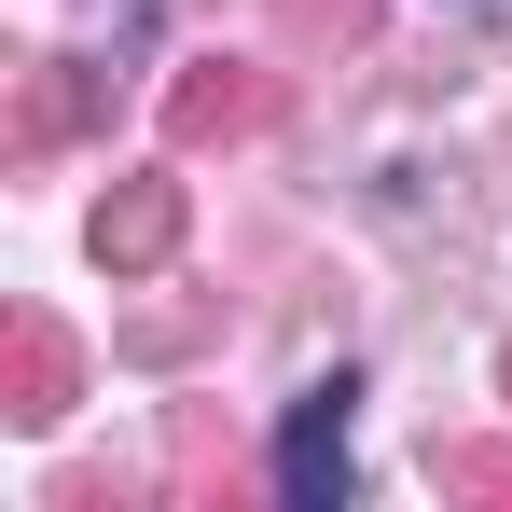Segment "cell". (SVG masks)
I'll return each instance as SVG.
<instances>
[{
	"mask_svg": "<svg viewBox=\"0 0 512 512\" xmlns=\"http://www.w3.org/2000/svg\"><path fill=\"white\" fill-rule=\"evenodd\" d=\"M263 125H277V70H250V56L167 70V139L180 153H236V139H263Z\"/></svg>",
	"mask_w": 512,
	"mask_h": 512,
	"instance_id": "6da1fadb",
	"label": "cell"
},
{
	"mask_svg": "<svg viewBox=\"0 0 512 512\" xmlns=\"http://www.w3.org/2000/svg\"><path fill=\"white\" fill-rule=\"evenodd\" d=\"M84 125H111V70H97V56H42V70L14 84V111H0V153L42 167V153H70Z\"/></svg>",
	"mask_w": 512,
	"mask_h": 512,
	"instance_id": "7a4b0ae2",
	"label": "cell"
},
{
	"mask_svg": "<svg viewBox=\"0 0 512 512\" xmlns=\"http://www.w3.org/2000/svg\"><path fill=\"white\" fill-rule=\"evenodd\" d=\"M346 402H360V388L319 374V388L291 402V429H277V499H291V512H333L346 499Z\"/></svg>",
	"mask_w": 512,
	"mask_h": 512,
	"instance_id": "3957f363",
	"label": "cell"
},
{
	"mask_svg": "<svg viewBox=\"0 0 512 512\" xmlns=\"http://www.w3.org/2000/svg\"><path fill=\"white\" fill-rule=\"evenodd\" d=\"M70 402H84L70 333H56V319H0V416H14V429H56Z\"/></svg>",
	"mask_w": 512,
	"mask_h": 512,
	"instance_id": "277c9868",
	"label": "cell"
},
{
	"mask_svg": "<svg viewBox=\"0 0 512 512\" xmlns=\"http://www.w3.org/2000/svg\"><path fill=\"white\" fill-rule=\"evenodd\" d=\"M167 250H180V180L167 167H125L111 194H97V263H111V277H153Z\"/></svg>",
	"mask_w": 512,
	"mask_h": 512,
	"instance_id": "5b68a950",
	"label": "cell"
},
{
	"mask_svg": "<svg viewBox=\"0 0 512 512\" xmlns=\"http://www.w3.org/2000/svg\"><path fill=\"white\" fill-rule=\"evenodd\" d=\"M429 485H443V499L512 512V443H429Z\"/></svg>",
	"mask_w": 512,
	"mask_h": 512,
	"instance_id": "8992f818",
	"label": "cell"
},
{
	"mask_svg": "<svg viewBox=\"0 0 512 512\" xmlns=\"http://www.w3.org/2000/svg\"><path fill=\"white\" fill-rule=\"evenodd\" d=\"M291 28H333V42H360V0H291Z\"/></svg>",
	"mask_w": 512,
	"mask_h": 512,
	"instance_id": "52a82bcc",
	"label": "cell"
},
{
	"mask_svg": "<svg viewBox=\"0 0 512 512\" xmlns=\"http://www.w3.org/2000/svg\"><path fill=\"white\" fill-rule=\"evenodd\" d=\"M499 388H512V346H499Z\"/></svg>",
	"mask_w": 512,
	"mask_h": 512,
	"instance_id": "ba28073f",
	"label": "cell"
}]
</instances>
